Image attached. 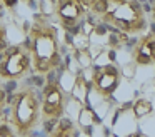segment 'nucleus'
<instances>
[{
    "label": "nucleus",
    "instance_id": "nucleus-1",
    "mask_svg": "<svg viewBox=\"0 0 155 137\" xmlns=\"http://www.w3.org/2000/svg\"><path fill=\"white\" fill-rule=\"evenodd\" d=\"M88 9L102 23L124 35H142L148 27L138 0H92Z\"/></svg>",
    "mask_w": 155,
    "mask_h": 137
},
{
    "label": "nucleus",
    "instance_id": "nucleus-2",
    "mask_svg": "<svg viewBox=\"0 0 155 137\" xmlns=\"http://www.w3.org/2000/svg\"><path fill=\"white\" fill-rule=\"evenodd\" d=\"M32 55V72L47 75L58 69L62 62V50L58 42V32L47 20L35 19L28 30Z\"/></svg>",
    "mask_w": 155,
    "mask_h": 137
},
{
    "label": "nucleus",
    "instance_id": "nucleus-3",
    "mask_svg": "<svg viewBox=\"0 0 155 137\" xmlns=\"http://www.w3.org/2000/svg\"><path fill=\"white\" fill-rule=\"evenodd\" d=\"M8 115L14 134L18 137H27L40 125L42 107L40 94L32 85H22L14 92L8 104Z\"/></svg>",
    "mask_w": 155,
    "mask_h": 137
},
{
    "label": "nucleus",
    "instance_id": "nucleus-4",
    "mask_svg": "<svg viewBox=\"0 0 155 137\" xmlns=\"http://www.w3.org/2000/svg\"><path fill=\"white\" fill-rule=\"evenodd\" d=\"M32 72V55L25 45H8L0 53V79L20 80Z\"/></svg>",
    "mask_w": 155,
    "mask_h": 137
},
{
    "label": "nucleus",
    "instance_id": "nucleus-5",
    "mask_svg": "<svg viewBox=\"0 0 155 137\" xmlns=\"http://www.w3.org/2000/svg\"><path fill=\"white\" fill-rule=\"evenodd\" d=\"M42 120L47 124H55L60 117H64L67 110V94L64 87L57 82H48L40 94Z\"/></svg>",
    "mask_w": 155,
    "mask_h": 137
},
{
    "label": "nucleus",
    "instance_id": "nucleus-6",
    "mask_svg": "<svg viewBox=\"0 0 155 137\" xmlns=\"http://www.w3.org/2000/svg\"><path fill=\"white\" fill-rule=\"evenodd\" d=\"M122 82V74L115 65H102L95 69L92 77V87L95 94L104 99H110Z\"/></svg>",
    "mask_w": 155,
    "mask_h": 137
},
{
    "label": "nucleus",
    "instance_id": "nucleus-7",
    "mask_svg": "<svg viewBox=\"0 0 155 137\" xmlns=\"http://www.w3.org/2000/svg\"><path fill=\"white\" fill-rule=\"evenodd\" d=\"M87 5L82 0H55V17L67 30H74L85 19Z\"/></svg>",
    "mask_w": 155,
    "mask_h": 137
},
{
    "label": "nucleus",
    "instance_id": "nucleus-8",
    "mask_svg": "<svg viewBox=\"0 0 155 137\" xmlns=\"http://www.w3.org/2000/svg\"><path fill=\"white\" fill-rule=\"evenodd\" d=\"M132 60L135 65H155V33H145L138 39L132 50Z\"/></svg>",
    "mask_w": 155,
    "mask_h": 137
},
{
    "label": "nucleus",
    "instance_id": "nucleus-9",
    "mask_svg": "<svg viewBox=\"0 0 155 137\" xmlns=\"http://www.w3.org/2000/svg\"><path fill=\"white\" fill-rule=\"evenodd\" d=\"M50 135H54V137H70V135H75V127H74V124H72L68 119L60 117V119L55 122V127H54V130L50 132Z\"/></svg>",
    "mask_w": 155,
    "mask_h": 137
},
{
    "label": "nucleus",
    "instance_id": "nucleus-10",
    "mask_svg": "<svg viewBox=\"0 0 155 137\" xmlns=\"http://www.w3.org/2000/svg\"><path fill=\"white\" fill-rule=\"evenodd\" d=\"M134 114L137 119H142V117H147L148 114H152V104L145 99H140L134 104Z\"/></svg>",
    "mask_w": 155,
    "mask_h": 137
},
{
    "label": "nucleus",
    "instance_id": "nucleus-11",
    "mask_svg": "<svg viewBox=\"0 0 155 137\" xmlns=\"http://www.w3.org/2000/svg\"><path fill=\"white\" fill-rule=\"evenodd\" d=\"M5 105H7V90H5L4 80L0 79V120H2V117H4Z\"/></svg>",
    "mask_w": 155,
    "mask_h": 137
},
{
    "label": "nucleus",
    "instance_id": "nucleus-12",
    "mask_svg": "<svg viewBox=\"0 0 155 137\" xmlns=\"http://www.w3.org/2000/svg\"><path fill=\"white\" fill-rule=\"evenodd\" d=\"M7 47H8V42H7V29H5V25H2V23H0V53L4 52Z\"/></svg>",
    "mask_w": 155,
    "mask_h": 137
},
{
    "label": "nucleus",
    "instance_id": "nucleus-13",
    "mask_svg": "<svg viewBox=\"0 0 155 137\" xmlns=\"http://www.w3.org/2000/svg\"><path fill=\"white\" fill-rule=\"evenodd\" d=\"M5 135V137H12L15 135L14 134V129H12V125H0V137Z\"/></svg>",
    "mask_w": 155,
    "mask_h": 137
},
{
    "label": "nucleus",
    "instance_id": "nucleus-14",
    "mask_svg": "<svg viewBox=\"0 0 155 137\" xmlns=\"http://www.w3.org/2000/svg\"><path fill=\"white\" fill-rule=\"evenodd\" d=\"M5 9H8V7H7V0H0V12L5 10Z\"/></svg>",
    "mask_w": 155,
    "mask_h": 137
},
{
    "label": "nucleus",
    "instance_id": "nucleus-15",
    "mask_svg": "<svg viewBox=\"0 0 155 137\" xmlns=\"http://www.w3.org/2000/svg\"><path fill=\"white\" fill-rule=\"evenodd\" d=\"M152 19H153V22H155V2L152 3Z\"/></svg>",
    "mask_w": 155,
    "mask_h": 137
},
{
    "label": "nucleus",
    "instance_id": "nucleus-16",
    "mask_svg": "<svg viewBox=\"0 0 155 137\" xmlns=\"http://www.w3.org/2000/svg\"><path fill=\"white\" fill-rule=\"evenodd\" d=\"M22 2H25V3H30V2H32V0H22Z\"/></svg>",
    "mask_w": 155,
    "mask_h": 137
}]
</instances>
